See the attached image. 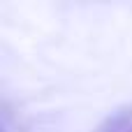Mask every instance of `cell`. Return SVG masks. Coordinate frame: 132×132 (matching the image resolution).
Here are the masks:
<instances>
[{
  "mask_svg": "<svg viewBox=\"0 0 132 132\" xmlns=\"http://www.w3.org/2000/svg\"><path fill=\"white\" fill-rule=\"evenodd\" d=\"M95 132H132V104H123L114 109L95 128Z\"/></svg>",
  "mask_w": 132,
  "mask_h": 132,
  "instance_id": "cell-1",
  "label": "cell"
}]
</instances>
